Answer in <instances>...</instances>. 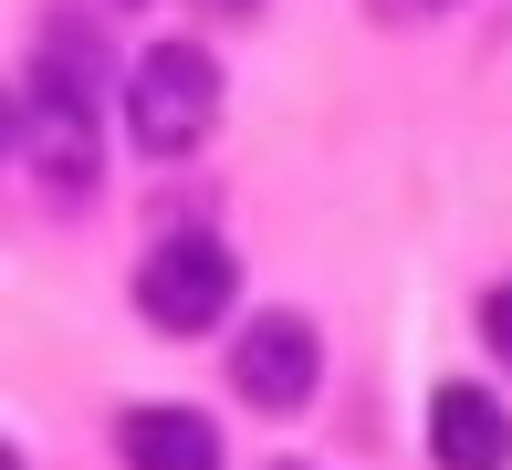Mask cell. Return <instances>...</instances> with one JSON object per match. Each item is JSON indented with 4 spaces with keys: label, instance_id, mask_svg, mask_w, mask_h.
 <instances>
[{
    "label": "cell",
    "instance_id": "obj_9",
    "mask_svg": "<svg viewBox=\"0 0 512 470\" xmlns=\"http://www.w3.org/2000/svg\"><path fill=\"white\" fill-rule=\"evenodd\" d=\"M387 11H439V0H387Z\"/></svg>",
    "mask_w": 512,
    "mask_h": 470
},
{
    "label": "cell",
    "instance_id": "obj_6",
    "mask_svg": "<svg viewBox=\"0 0 512 470\" xmlns=\"http://www.w3.org/2000/svg\"><path fill=\"white\" fill-rule=\"evenodd\" d=\"M115 450H126V470H220V429L199 408H126Z\"/></svg>",
    "mask_w": 512,
    "mask_h": 470
},
{
    "label": "cell",
    "instance_id": "obj_1",
    "mask_svg": "<svg viewBox=\"0 0 512 470\" xmlns=\"http://www.w3.org/2000/svg\"><path fill=\"white\" fill-rule=\"evenodd\" d=\"M11 147L53 199H84L95 188V84L63 74V63H32L11 84Z\"/></svg>",
    "mask_w": 512,
    "mask_h": 470
},
{
    "label": "cell",
    "instance_id": "obj_8",
    "mask_svg": "<svg viewBox=\"0 0 512 470\" xmlns=\"http://www.w3.org/2000/svg\"><path fill=\"white\" fill-rule=\"evenodd\" d=\"M199 11H220V21H251V11H262V0H199Z\"/></svg>",
    "mask_w": 512,
    "mask_h": 470
},
{
    "label": "cell",
    "instance_id": "obj_5",
    "mask_svg": "<svg viewBox=\"0 0 512 470\" xmlns=\"http://www.w3.org/2000/svg\"><path fill=\"white\" fill-rule=\"evenodd\" d=\"M429 460L439 470H512V408L481 387H439L429 397Z\"/></svg>",
    "mask_w": 512,
    "mask_h": 470
},
{
    "label": "cell",
    "instance_id": "obj_10",
    "mask_svg": "<svg viewBox=\"0 0 512 470\" xmlns=\"http://www.w3.org/2000/svg\"><path fill=\"white\" fill-rule=\"evenodd\" d=\"M283 470H304V460H283Z\"/></svg>",
    "mask_w": 512,
    "mask_h": 470
},
{
    "label": "cell",
    "instance_id": "obj_2",
    "mask_svg": "<svg viewBox=\"0 0 512 470\" xmlns=\"http://www.w3.org/2000/svg\"><path fill=\"white\" fill-rule=\"evenodd\" d=\"M209 126H220V63L199 42H147L126 63V136L147 157H189Z\"/></svg>",
    "mask_w": 512,
    "mask_h": 470
},
{
    "label": "cell",
    "instance_id": "obj_4",
    "mask_svg": "<svg viewBox=\"0 0 512 470\" xmlns=\"http://www.w3.org/2000/svg\"><path fill=\"white\" fill-rule=\"evenodd\" d=\"M314 376H324V335L304 314H251L241 335H230V387L251 397V408H304L314 397Z\"/></svg>",
    "mask_w": 512,
    "mask_h": 470
},
{
    "label": "cell",
    "instance_id": "obj_3",
    "mask_svg": "<svg viewBox=\"0 0 512 470\" xmlns=\"http://www.w3.org/2000/svg\"><path fill=\"white\" fill-rule=\"evenodd\" d=\"M230 293H241V251L220 230H168L147 251V272H136V303H147L157 335H209L230 314Z\"/></svg>",
    "mask_w": 512,
    "mask_h": 470
},
{
    "label": "cell",
    "instance_id": "obj_7",
    "mask_svg": "<svg viewBox=\"0 0 512 470\" xmlns=\"http://www.w3.org/2000/svg\"><path fill=\"white\" fill-rule=\"evenodd\" d=\"M481 345L512 366V282H492V293H481Z\"/></svg>",
    "mask_w": 512,
    "mask_h": 470
}]
</instances>
